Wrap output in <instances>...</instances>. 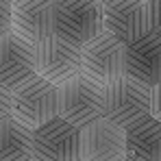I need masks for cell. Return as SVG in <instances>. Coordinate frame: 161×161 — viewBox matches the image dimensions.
Segmentation results:
<instances>
[{
    "label": "cell",
    "mask_w": 161,
    "mask_h": 161,
    "mask_svg": "<svg viewBox=\"0 0 161 161\" xmlns=\"http://www.w3.org/2000/svg\"><path fill=\"white\" fill-rule=\"evenodd\" d=\"M103 9L100 0H53V35L76 48L85 46L105 31Z\"/></svg>",
    "instance_id": "cell-1"
},
{
    "label": "cell",
    "mask_w": 161,
    "mask_h": 161,
    "mask_svg": "<svg viewBox=\"0 0 161 161\" xmlns=\"http://www.w3.org/2000/svg\"><path fill=\"white\" fill-rule=\"evenodd\" d=\"M59 115L76 129H85L105 118V85H98L83 74L63 83L59 87Z\"/></svg>",
    "instance_id": "cell-2"
},
{
    "label": "cell",
    "mask_w": 161,
    "mask_h": 161,
    "mask_svg": "<svg viewBox=\"0 0 161 161\" xmlns=\"http://www.w3.org/2000/svg\"><path fill=\"white\" fill-rule=\"evenodd\" d=\"M59 115V85L35 76L13 89V118L31 131Z\"/></svg>",
    "instance_id": "cell-3"
},
{
    "label": "cell",
    "mask_w": 161,
    "mask_h": 161,
    "mask_svg": "<svg viewBox=\"0 0 161 161\" xmlns=\"http://www.w3.org/2000/svg\"><path fill=\"white\" fill-rule=\"evenodd\" d=\"M150 113V89L122 74L105 85V118L126 129Z\"/></svg>",
    "instance_id": "cell-4"
},
{
    "label": "cell",
    "mask_w": 161,
    "mask_h": 161,
    "mask_svg": "<svg viewBox=\"0 0 161 161\" xmlns=\"http://www.w3.org/2000/svg\"><path fill=\"white\" fill-rule=\"evenodd\" d=\"M35 161H80V129L57 115L33 129Z\"/></svg>",
    "instance_id": "cell-5"
},
{
    "label": "cell",
    "mask_w": 161,
    "mask_h": 161,
    "mask_svg": "<svg viewBox=\"0 0 161 161\" xmlns=\"http://www.w3.org/2000/svg\"><path fill=\"white\" fill-rule=\"evenodd\" d=\"M80 74L98 85H109L124 74V46L103 31L98 37L80 46Z\"/></svg>",
    "instance_id": "cell-6"
},
{
    "label": "cell",
    "mask_w": 161,
    "mask_h": 161,
    "mask_svg": "<svg viewBox=\"0 0 161 161\" xmlns=\"http://www.w3.org/2000/svg\"><path fill=\"white\" fill-rule=\"evenodd\" d=\"M103 26L122 46L150 33L148 0H109L103 9Z\"/></svg>",
    "instance_id": "cell-7"
},
{
    "label": "cell",
    "mask_w": 161,
    "mask_h": 161,
    "mask_svg": "<svg viewBox=\"0 0 161 161\" xmlns=\"http://www.w3.org/2000/svg\"><path fill=\"white\" fill-rule=\"evenodd\" d=\"M126 159V131L100 118L80 129V161H124Z\"/></svg>",
    "instance_id": "cell-8"
},
{
    "label": "cell",
    "mask_w": 161,
    "mask_h": 161,
    "mask_svg": "<svg viewBox=\"0 0 161 161\" xmlns=\"http://www.w3.org/2000/svg\"><path fill=\"white\" fill-rule=\"evenodd\" d=\"M37 76V54L35 46L15 33L0 37V85L7 89H18Z\"/></svg>",
    "instance_id": "cell-9"
},
{
    "label": "cell",
    "mask_w": 161,
    "mask_h": 161,
    "mask_svg": "<svg viewBox=\"0 0 161 161\" xmlns=\"http://www.w3.org/2000/svg\"><path fill=\"white\" fill-rule=\"evenodd\" d=\"M35 54H37V76L50 80L59 87L80 74V48L54 35L37 44Z\"/></svg>",
    "instance_id": "cell-10"
},
{
    "label": "cell",
    "mask_w": 161,
    "mask_h": 161,
    "mask_svg": "<svg viewBox=\"0 0 161 161\" xmlns=\"http://www.w3.org/2000/svg\"><path fill=\"white\" fill-rule=\"evenodd\" d=\"M11 33L33 46L53 37V0L11 2Z\"/></svg>",
    "instance_id": "cell-11"
},
{
    "label": "cell",
    "mask_w": 161,
    "mask_h": 161,
    "mask_svg": "<svg viewBox=\"0 0 161 161\" xmlns=\"http://www.w3.org/2000/svg\"><path fill=\"white\" fill-rule=\"evenodd\" d=\"M124 74L148 89L161 83V39L157 35L148 33L124 46Z\"/></svg>",
    "instance_id": "cell-12"
},
{
    "label": "cell",
    "mask_w": 161,
    "mask_h": 161,
    "mask_svg": "<svg viewBox=\"0 0 161 161\" xmlns=\"http://www.w3.org/2000/svg\"><path fill=\"white\" fill-rule=\"evenodd\" d=\"M126 159L161 161V122L150 113L129 124L126 129Z\"/></svg>",
    "instance_id": "cell-13"
},
{
    "label": "cell",
    "mask_w": 161,
    "mask_h": 161,
    "mask_svg": "<svg viewBox=\"0 0 161 161\" xmlns=\"http://www.w3.org/2000/svg\"><path fill=\"white\" fill-rule=\"evenodd\" d=\"M0 161H33V131L13 115L0 120Z\"/></svg>",
    "instance_id": "cell-14"
},
{
    "label": "cell",
    "mask_w": 161,
    "mask_h": 161,
    "mask_svg": "<svg viewBox=\"0 0 161 161\" xmlns=\"http://www.w3.org/2000/svg\"><path fill=\"white\" fill-rule=\"evenodd\" d=\"M148 18H150V33L161 39V0H148Z\"/></svg>",
    "instance_id": "cell-15"
},
{
    "label": "cell",
    "mask_w": 161,
    "mask_h": 161,
    "mask_svg": "<svg viewBox=\"0 0 161 161\" xmlns=\"http://www.w3.org/2000/svg\"><path fill=\"white\" fill-rule=\"evenodd\" d=\"M13 115V92L0 85V120Z\"/></svg>",
    "instance_id": "cell-16"
},
{
    "label": "cell",
    "mask_w": 161,
    "mask_h": 161,
    "mask_svg": "<svg viewBox=\"0 0 161 161\" xmlns=\"http://www.w3.org/2000/svg\"><path fill=\"white\" fill-rule=\"evenodd\" d=\"M11 33V2L0 0V37Z\"/></svg>",
    "instance_id": "cell-17"
},
{
    "label": "cell",
    "mask_w": 161,
    "mask_h": 161,
    "mask_svg": "<svg viewBox=\"0 0 161 161\" xmlns=\"http://www.w3.org/2000/svg\"><path fill=\"white\" fill-rule=\"evenodd\" d=\"M150 115L161 122V83L150 87Z\"/></svg>",
    "instance_id": "cell-18"
},
{
    "label": "cell",
    "mask_w": 161,
    "mask_h": 161,
    "mask_svg": "<svg viewBox=\"0 0 161 161\" xmlns=\"http://www.w3.org/2000/svg\"><path fill=\"white\" fill-rule=\"evenodd\" d=\"M100 2H103V4H105V2H109V0H100Z\"/></svg>",
    "instance_id": "cell-19"
},
{
    "label": "cell",
    "mask_w": 161,
    "mask_h": 161,
    "mask_svg": "<svg viewBox=\"0 0 161 161\" xmlns=\"http://www.w3.org/2000/svg\"><path fill=\"white\" fill-rule=\"evenodd\" d=\"M124 161H133V159H124Z\"/></svg>",
    "instance_id": "cell-20"
},
{
    "label": "cell",
    "mask_w": 161,
    "mask_h": 161,
    "mask_svg": "<svg viewBox=\"0 0 161 161\" xmlns=\"http://www.w3.org/2000/svg\"><path fill=\"white\" fill-rule=\"evenodd\" d=\"M9 2H15V0H9Z\"/></svg>",
    "instance_id": "cell-21"
},
{
    "label": "cell",
    "mask_w": 161,
    "mask_h": 161,
    "mask_svg": "<svg viewBox=\"0 0 161 161\" xmlns=\"http://www.w3.org/2000/svg\"><path fill=\"white\" fill-rule=\"evenodd\" d=\"M33 161H35V159H33Z\"/></svg>",
    "instance_id": "cell-22"
}]
</instances>
